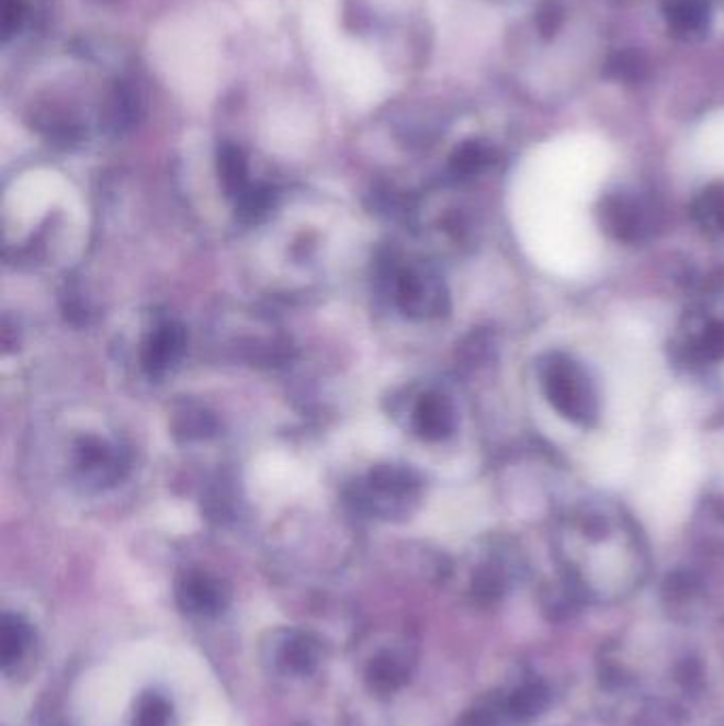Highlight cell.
Returning <instances> with one entry per match:
<instances>
[{
  "mask_svg": "<svg viewBox=\"0 0 724 726\" xmlns=\"http://www.w3.org/2000/svg\"><path fill=\"white\" fill-rule=\"evenodd\" d=\"M18 92L33 131L60 147L117 138L138 122L140 83L131 63L99 43H68L34 58Z\"/></svg>",
  "mask_w": 724,
  "mask_h": 726,
  "instance_id": "1",
  "label": "cell"
},
{
  "mask_svg": "<svg viewBox=\"0 0 724 726\" xmlns=\"http://www.w3.org/2000/svg\"><path fill=\"white\" fill-rule=\"evenodd\" d=\"M421 497V478L401 465H378L347 489V503L365 517H408Z\"/></svg>",
  "mask_w": 724,
  "mask_h": 726,
  "instance_id": "2",
  "label": "cell"
},
{
  "mask_svg": "<svg viewBox=\"0 0 724 726\" xmlns=\"http://www.w3.org/2000/svg\"><path fill=\"white\" fill-rule=\"evenodd\" d=\"M542 389L548 404L563 419L592 428L599 419V396L591 376L578 362L567 355H548L540 365Z\"/></svg>",
  "mask_w": 724,
  "mask_h": 726,
  "instance_id": "3",
  "label": "cell"
},
{
  "mask_svg": "<svg viewBox=\"0 0 724 726\" xmlns=\"http://www.w3.org/2000/svg\"><path fill=\"white\" fill-rule=\"evenodd\" d=\"M392 285L397 308L410 319H435L449 310L446 287L428 268H394Z\"/></svg>",
  "mask_w": 724,
  "mask_h": 726,
  "instance_id": "4",
  "label": "cell"
},
{
  "mask_svg": "<svg viewBox=\"0 0 724 726\" xmlns=\"http://www.w3.org/2000/svg\"><path fill=\"white\" fill-rule=\"evenodd\" d=\"M75 467L81 483L94 489H106L126 478L131 453L115 442L88 435L77 442Z\"/></svg>",
  "mask_w": 724,
  "mask_h": 726,
  "instance_id": "5",
  "label": "cell"
},
{
  "mask_svg": "<svg viewBox=\"0 0 724 726\" xmlns=\"http://www.w3.org/2000/svg\"><path fill=\"white\" fill-rule=\"evenodd\" d=\"M228 601L226 585L206 571H188L177 582V603L192 616L215 619L228 608Z\"/></svg>",
  "mask_w": 724,
  "mask_h": 726,
  "instance_id": "6",
  "label": "cell"
},
{
  "mask_svg": "<svg viewBox=\"0 0 724 726\" xmlns=\"http://www.w3.org/2000/svg\"><path fill=\"white\" fill-rule=\"evenodd\" d=\"M599 217L603 230L612 238L629 245L644 240L651 230V222L642 202L626 192H614L603 196L599 206Z\"/></svg>",
  "mask_w": 724,
  "mask_h": 726,
  "instance_id": "7",
  "label": "cell"
},
{
  "mask_svg": "<svg viewBox=\"0 0 724 726\" xmlns=\"http://www.w3.org/2000/svg\"><path fill=\"white\" fill-rule=\"evenodd\" d=\"M188 349L185 328L177 321H162L149 331L143 344V367L151 378H160L177 367Z\"/></svg>",
  "mask_w": 724,
  "mask_h": 726,
  "instance_id": "8",
  "label": "cell"
},
{
  "mask_svg": "<svg viewBox=\"0 0 724 726\" xmlns=\"http://www.w3.org/2000/svg\"><path fill=\"white\" fill-rule=\"evenodd\" d=\"M4 52L31 45L47 22V0H4L2 9Z\"/></svg>",
  "mask_w": 724,
  "mask_h": 726,
  "instance_id": "9",
  "label": "cell"
},
{
  "mask_svg": "<svg viewBox=\"0 0 724 726\" xmlns=\"http://www.w3.org/2000/svg\"><path fill=\"white\" fill-rule=\"evenodd\" d=\"M270 659L281 673L308 676L321 660V646L304 631H283L274 637Z\"/></svg>",
  "mask_w": 724,
  "mask_h": 726,
  "instance_id": "10",
  "label": "cell"
},
{
  "mask_svg": "<svg viewBox=\"0 0 724 726\" xmlns=\"http://www.w3.org/2000/svg\"><path fill=\"white\" fill-rule=\"evenodd\" d=\"M412 428L428 442L446 440L457 428V415L451 399L442 394H423L412 410Z\"/></svg>",
  "mask_w": 724,
  "mask_h": 726,
  "instance_id": "11",
  "label": "cell"
},
{
  "mask_svg": "<svg viewBox=\"0 0 724 726\" xmlns=\"http://www.w3.org/2000/svg\"><path fill=\"white\" fill-rule=\"evenodd\" d=\"M663 13L671 34L682 41H697L710 29L708 0H665Z\"/></svg>",
  "mask_w": 724,
  "mask_h": 726,
  "instance_id": "12",
  "label": "cell"
},
{
  "mask_svg": "<svg viewBox=\"0 0 724 726\" xmlns=\"http://www.w3.org/2000/svg\"><path fill=\"white\" fill-rule=\"evenodd\" d=\"M408 660L395 650H383L370 660L365 669V682L370 691L376 694H394L408 680Z\"/></svg>",
  "mask_w": 724,
  "mask_h": 726,
  "instance_id": "13",
  "label": "cell"
},
{
  "mask_svg": "<svg viewBox=\"0 0 724 726\" xmlns=\"http://www.w3.org/2000/svg\"><path fill=\"white\" fill-rule=\"evenodd\" d=\"M217 177L224 194L234 202L249 185V158L247 154L234 145L224 143L217 149Z\"/></svg>",
  "mask_w": 724,
  "mask_h": 726,
  "instance_id": "14",
  "label": "cell"
},
{
  "mask_svg": "<svg viewBox=\"0 0 724 726\" xmlns=\"http://www.w3.org/2000/svg\"><path fill=\"white\" fill-rule=\"evenodd\" d=\"M170 428H172V435L177 440L196 442V440H206V438L215 435L217 433V421L202 406L185 401L174 410V415L170 419Z\"/></svg>",
  "mask_w": 724,
  "mask_h": 726,
  "instance_id": "15",
  "label": "cell"
},
{
  "mask_svg": "<svg viewBox=\"0 0 724 726\" xmlns=\"http://www.w3.org/2000/svg\"><path fill=\"white\" fill-rule=\"evenodd\" d=\"M33 644V628L15 614H4L0 621V665L9 671L24 659Z\"/></svg>",
  "mask_w": 724,
  "mask_h": 726,
  "instance_id": "16",
  "label": "cell"
},
{
  "mask_svg": "<svg viewBox=\"0 0 724 726\" xmlns=\"http://www.w3.org/2000/svg\"><path fill=\"white\" fill-rule=\"evenodd\" d=\"M495 162V151L485 140H463L453 151L449 168L457 179H472L483 174Z\"/></svg>",
  "mask_w": 724,
  "mask_h": 726,
  "instance_id": "17",
  "label": "cell"
},
{
  "mask_svg": "<svg viewBox=\"0 0 724 726\" xmlns=\"http://www.w3.org/2000/svg\"><path fill=\"white\" fill-rule=\"evenodd\" d=\"M276 204V192L265 183H251L238 198L234 200L236 219L245 226L260 224Z\"/></svg>",
  "mask_w": 724,
  "mask_h": 726,
  "instance_id": "18",
  "label": "cell"
},
{
  "mask_svg": "<svg viewBox=\"0 0 724 726\" xmlns=\"http://www.w3.org/2000/svg\"><path fill=\"white\" fill-rule=\"evenodd\" d=\"M548 703V691L542 682H529L506 701V710L517 718H531Z\"/></svg>",
  "mask_w": 724,
  "mask_h": 726,
  "instance_id": "19",
  "label": "cell"
},
{
  "mask_svg": "<svg viewBox=\"0 0 724 726\" xmlns=\"http://www.w3.org/2000/svg\"><path fill=\"white\" fill-rule=\"evenodd\" d=\"M172 705L165 694L145 693L138 699L132 726H170Z\"/></svg>",
  "mask_w": 724,
  "mask_h": 726,
  "instance_id": "20",
  "label": "cell"
},
{
  "mask_svg": "<svg viewBox=\"0 0 724 726\" xmlns=\"http://www.w3.org/2000/svg\"><path fill=\"white\" fill-rule=\"evenodd\" d=\"M606 72L616 79V81H625V83H640L646 79L648 75V63L646 58L635 52V49H625L614 54L608 65H606Z\"/></svg>",
  "mask_w": 724,
  "mask_h": 726,
  "instance_id": "21",
  "label": "cell"
},
{
  "mask_svg": "<svg viewBox=\"0 0 724 726\" xmlns=\"http://www.w3.org/2000/svg\"><path fill=\"white\" fill-rule=\"evenodd\" d=\"M692 353L699 362L724 360V324H710L694 338Z\"/></svg>",
  "mask_w": 724,
  "mask_h": 726,
  "instance_id": "22",
  "label": "cell"
},
{
  "mask_svg": "<svg viewBox=\"0 0 724 726\" xmlns=\"http://www.w3.org/2000/svg\"><path fill=\"white\" fill-rule=\"evenodd\" d=\"M697 215L705 224H714L724 231V183H716L703 192L697 202Z\"/></svg>",
  "mask_w": 724,
  "mask_h": 726,
  "instance_id": "23",
  "label": "cell"
},
{
  "mask_svg": "<svg viewBox=\"0 0 724 726\" xmlns=\"http://www.w3.org/2000/svg\"><path fill=\"white\" fill-rule=\"evenodd\" d=\"M561 24H563V9L557 0H546L544 4H540L535 15V26L544 38H553L559 33Z\"/></svg>",
  "mask_w": 724,
  "mask_h": 726,
  "instance_id": "24",
  "label": "cell"
},
{
  "mask_svg": "<svg viewBox=\"0 0 724 726\" xmlns=\"http://www.w3.org/2000/svg\"><path fill=\"white\" fill-rule=\"evenodd\" d=\"M504 593V578L497 569H483L474 580V594L480 601H495Z\"/></svg>",
  "mask_w": 724,
  "mask_h": 726,
  "instance_id": "25",
  "label": "cell"
},
{
  "mask_svg": "<svg viewBox=\"0 0 724 726\" xmlns=\"http://www.w3.org/2000/svg\"><path fill=\"white\" fill-rule=\"evenodd\" d=\"M699 589V580L697 576L692 574H674L669 580H667V593L671 594L674 599H687L694 594V591Z\"/></svg>",
  "mask_w": 724,
  "mask_h": 726,
  "instance_id": "26",
  "label": "cell"
}]
</instances>
